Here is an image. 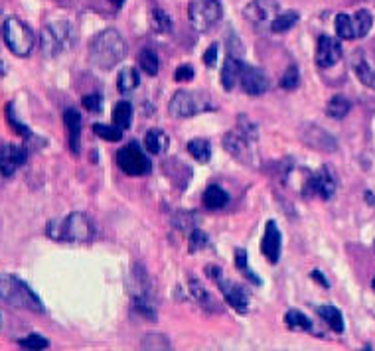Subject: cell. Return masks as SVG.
Instances as JSON below:
<instances>
[{
  "label": "cell",
  "mask_w": 375,
  "mask_h": 351,
  "mask_svg": "<svg viewBox=\"0 0 375 351\" xmlns=\"http://www.w3.org/2000/svg\"><path fill=\"white\" fill-rule=\"evenodd\" d=\"M224 14V6L219 0H192L188 6V20L197 32L211 30Z\"/></svg>",
  "instance_id": "cell-8"
},
{
  "label": "cell",
  "mask_w": 375,
  "mask_h": 351,
  "mask_svg": "<svg viewBox=\"0 0 375 351\" xmlns=\"http://www.w3.org/2000/svg\"><path fill=\"white\" fill-rule=\"evenodd\" d=\"M243 67H245V63L239 61V59L231 58V56L225 59L224 70H222V85H224L227 91H231V89L237 85Z\"/></svg>",
  "instance_id": "cell-19"
},
{
  "label": "cell",
  "mask_w": 375,
  "mask_h": 351,
  "mask_svg": "<svg viewBox=\"0 0 375 351\" xmlns=\"http://www.w3.org/2000/svg\"><path fill=\"white\" fill-rule=\"evenodd\" d=\"M0 300L4 304L28 312H44V304L30 286L14 275H0Z\"/></svg>",
  "instance_id": "cell-3"
},
{
  "label": "cell",
  "mask_w": 375,
  "mask_h": 351,
  "mask_svg": "<svg viewBox=\"0 0 375 351\" xmlns=\"http://www.w3.org/2000/svg\"><path fill=\"white\" fill-rule=\"evenodd\" d=\"M297 22H299V12L297 10H288V12H283V14H279L272 20L270 30L277 32V34H281V32H286V30L292 28Z\"/></svg>",
  "instance_id": "cell-29"
},
{
  "label": "cell",
  "mask_w": 375,
  "mask_h": 351,
  "mask_svg": "<svg viewBox=\"0 0 375 351\" xmlns=\"http://www.w3.org/2000/svg\"><path fill=\"white\" fill-rule=\"evenodd\" d=\"M18 345H20L22 350H45V348L50 345V341H47L45 337L38 336V334H30L28 337L20 339Z\"/></svg>",
  "instance_id": "cell-36"
},
{
  "label": "cell",
  "mask_w": 375,
  "mask_h": 351,
  "mask_svg": "<svg viewBox=\"0 0 375 351\" xmlns=\"http://www.w3.org/2000/svg\"><path fill=\"white\" fill-rule=\"evenodd\" d=\"M47 237L61 243H87L93 239V225L85 213H69L63 220H52L45 227Z\"/></svg>",
  "instance_id": "cell-2"
},
{
  "label": "cell",
  "mask_w": 375,
  "mask_h": 351,
  "mask_svg": "<svg viewBox=\"0 0 375 351\" xmlns=\"http://www.w3.org/2000/svg\"><path fill=\"white\" fill-rule=\"evenodd\" d=\"M190 294H192V298H194L195 302L204 308V310H208V312L217 310V304L213 302L211 294L204 288V284H202L197 278H190Z\"/></svg>",
  "instance_id": "cell-21"
},
{
  "label": "cell",
  "mask_w": 375,
  "mask_h": 351,
  "mask_svg": "<svg viewBox=\"0 0 375 351\" xmlns=\"http://www.w3.org/2000/svg\"><path fill=\"white\" fill-rule=\"evenodd\" d=\"M239 83L241 89L247 95H263L270 87L269 77H267V74L263 70H259V67H247V65L241 72Z\"/></svg>",
  "instance_id": "cell-14"
},
{
  "label": "cell",
  "mask_w": 375,
  "mask_h": 351,
  "mask_svg": "<svg viewBox=\"0 0 375 351\" xmlns=\"http://www.w3.org/2000/svg\"><path fill=\"white\" fill-rule=\"evenodd\" d=\"M204 63L208 67H215V63H217V45L213 44L208 47V52L204 54Z\"/></svg>",
  "instance_id": "cell-42"
},
{
  "label": "cell",
  "mask_w": 375,
  "mask_h": 351,
  "mask_svg": "<svg viewBox=\"0 0 375 351\" xmlns=\"http://www.w3.org/2000/svg\"><path fill=\"white\" fill-rule=\"evenodd\" d=\"M336 32L342 40H354L356 36V26H354V18L345 12H340L336 16Z\"/></svg>",
  "instance_id": "cell-27"
},
{
  "label": "cell",
  "mask_w": 375,
  "mask_h": 351,
  "mask_svg": "<svg viewBox=\"0 0 375 351\" xmlns=\"http://www.w3.org/2000/svg\"><path fill=\"white\" fill-rule=\"evenodd\" d=\"M63 123H65L67 136H69V150L74 154H79V150H81V145H79V138H81V115L75 109H65Z\"/></svg>",
  "instance_id": "cell-18"
},
{
  "label": "cell",
  "mask_w": 375,
  "mask_h": 351,
  "mask_svg": "<svg viewBox=\"0 0 375 351\" xmlns=\"http://www.w3.org/2000/svg\"><path fill=\"white\" fill-rule=\"evenodd\" d=\"M6 118H8V123H10L12 131L18 132V134H20V136H24V138H32L30 129H28L26 125H22V123L14 117V109H12V105H6Z\"/></svg>",
  "instance_id": "cell-37"
},
{
  "label": "cell",
  "mask_w": 375,
  "mask_h": 351,
  "mask_svg": "<svg viewBox=\"0 0 375 351\" xmlns=\"http://www.w3.org/2000/svg\"><path fill=\"white\" fill-rule=\"evenodd\" d=\"M125 42L117 30L107 28L97 34L89 44V61L99 70H113L125 58Z\"/></svg>",
  "instance_id": "cell-1"
},
{
  "label": "cell",
  "mask_w": 375,
  "mask_h": 351,
  "mask_svg": "<svg viewBox=\"0 0 375 351\" xmlns=\"http://www.w3.org/2000/svg\"><path fill=\"white\" fill-rule=\"evenodd\" d=\"M285 323L290 330H304V332H310L312 330L310 318H306L299 310H288L285 314Z\"/></svg>",
  "instance_id": "cell-28"
},
{
  "label": "cell",
  "mask_w": 375,
  "mask_h": 351,
  "mask_svg": "<svg viewBox=\"0 0 375 351\" xmlns=\"http://www.w3.org/2000/svg\"><path fill=\"white\" fill-rule=\"evenodd\" d=\"M318 314L324 322L330 326L336 334H342L344 332V318H342V312L334 306H320L318 308Z\"/></svg>",
  "instance_id": "cell-23"
},
{
  "label": "cell",
  "mask_w": 375,
  "mask_h": 351,
  "mask_svg": "<svg viewBox=\"0 0 375 351\" xmlns=\"http://www.w3.org/2000/svg\"><path fill=\"white\" fill-rule=\"evenodd\" d=\"M235 264H237V268L243 273V277H247L253 284L261 286V278L257 277L255 273H251V268H249V264H247V253H245V249L235 251Z\"/></svg>",
  "instance_id": "cell-35"
},
{
  "label": "cell",
  "mask_w": 375,
  "mask_h": 351,
  "mask_svg": "<svg viewBox=\"0 0 375 351\" xmlns=\"http://www.w3.org/2000/svg\"><path fill=\"white\" fill-rule=\"evenodd\" d=\"M206 275L217 284V288L222 290L225 302L229 306L233 308L235 312H239V314H247V310H249V292L241 286L239 282H233V280L225 278L215 264L206 266Z\"/></svg>",
  "instance_id": "cell-6"
},
{
  "label": "cell",
  "mask_w": 375,
  "mask_h": 351,
  "mask_svg": "<svg viewBox=\"0 0 375 351\" xmlns=\"http://www.w3.org/2000/svg\"><path fill=\"white\" fill-rule=\"evenodd\" d=\"M133 123V105L129 101H119L113 109V125L119 127L120 131L131 129Z\"/></svg>",
  "instance_id": "cell-22"
},
{
  "label": "cell",
  "mask_w": 375,
  "mask_h": 351,
  "mask_svg": "<svg viewBox=\"0 0 375 351\" xmlns=\"http://www.w3.org/2000/svg\"><path fill=\"white\" fill-rule=\"evenodd\" d=\"M257 140V127L253 123H249L247 117H239L237 120V129L227 132L224 136L225 150L235 158V160L243 162L247 166L255 164V156H253V142Z\"/></svg>",
  "instance_id": "cell-4"
},
{
  "label": "cell",
  "mask_w": 375,
  "mask_h": 351,
  "mask_svg": "<svg viewBox=\"0 0 375 351\" xmlns=\"http://www.w3.org/2000/svg\"><path fill=\"white\" fill-rule=\"evenodd\" d=\"M2 38L8 50L18 58H28L34 50V34L32 30L18 18H8L2 24Z\"/></svg>",
  "instance_id": "cell-5"
},
{
  "label": "cell",
  "mask_w": 375,
  "mask_h": 351,
  "mask_svg": "<svg viewBox=\"0 0 375 351\" xmlns=\"http://www.w3.org/2000/svg\"><path fill=\"white\" fill-rule=\"evenodd\" d=\"M150 24H152L154 32H158V34H168V32L172 30V20H170V16L166 14L164 10H160V8H154V10H152V14H150Z\"/></svg>",
  "instance_id": "cell-32"
},
{
  "label": "cell",
  "mask_w": 375,
  "mask_h": 351,
  "mask_svg": "<svg viewBox=\"0 0 375 351\" xmlns=\"http://www.w3.org/2000/svg\"><path fill=\"white\" fill-rule=\"evenodd\" d=\"M117 166L127 176H144L152 170V164L136 142H131L117 152Z\"/></svg>",
  "instance_id": "cell-10"
},
{
  "label": "cell",
  "mask_w": 375,
  "mask_h": 351,
  "mask_svg": "<svg viewBox=\"0 0 375 351\" xmlns=\"http://www.w3.org/2000/svg\"><path fill=\"white\" fill-rule=\"evenodd\" d=\"M310 277L314 278V280H318V282H320V284H322L324 288H328V286H330V282H328L326 278L322 277V273H318V270H312V273H310Z\"/></svg>",
  "instance_id": "cell-43"
},
{
  "label": "cell",
  "mask_w": 375,
  "mask_h": 351,
  "mask_svg": "<svg viewBox=\"0 0 375 351\" xmlns=\"http://www.w3.org/2000/svg\"><path fill=\"white\" fill-rule=\"evenodd\" d=\"M372 288H374V290H375V278H374V282H372Z\"/></svg>",
  "instance_id": "cell-45"
},
{
  "label": "cell",
  "mask_w": 375,
  "mask_h": 351,
  "mask_svg": "<svg viewBox=\"0 0 375 351\" xmlns=\"http://www.w3.org/2000/svg\"><path fill=\"white\" fill-rule=\"evenodd\" d=\"M299 83H300L299 70H297L294 65H290L285 74H283V77H281V87L286 89V91H292V89L299 87Z\"/></svg>",
  "instance_id": "cell-38"
},
{
  "label": "cell",
  "mask_w": 375,
  "mask_h": 351,
  "mask_svg": "<svg viewBox=\"0 0 375 351\" xmlns=\"http://www.w3.org/2000/svg\"><path fill=\"white\" fill-rule=\"evenodd\" d=\"M111 4H113L115 8H120V6L125 4V0H111Z\"/></svg>",
  "instance_id": "cell-44"
},
{
  "label": "cell",
  "mask_w": 375,
  "mask_h": 351,
  "mask_svg": "<svg viewBox=\"0 0 375 351\" xmlns=\"http://www.w3.org/2000/svg\"><path fill=\"white\" fill-rule=\"evenodd\" d=\"M188 152L194 156L200 164H206L211 158V145L210 140H204V138H194L188 142Z\"/></svg>",
  "instance_id": "cell-26"
},
{
  "label": "cell",
  "mask_w": 375,
  "mask_h": 351,
  "mask_svg": "<svg viewBox=\"0 0 375 351\" xmlns=\"http://www.w3.org/2000/svg\"><path fill=\"white\" fill-rule=\"evenodd\" d=\"M306 195H318L322 200H330L336 193V178L330 172V166H322L318 172H312L306 178Z\"/></svg>",
  "instance_id": "cell-11"
},
{
  "label": "cell",
  "mask_w": 375,
  "mask_h": 351,
  "mask_svg": "<svg viewBox=\"0 0 375 351\" xmlns=\"http://www.w3.org/2000/svg\"><path fill=\"white\" fill-rule=\"evenodd\" d=\"M229 202V195L219 186H210L204 191V204L208 209H222Z\"/></svg>",
  "instance_id": "cell-24"
},
{
  "label": "cell",
  "mask_w": 375,
  "mask_h": 351,
  "mask_svg": "<svg viewBox=\"0 0 375 351\" xmlns=\"http://www.w3.org/2000/svg\"><path fill=\"white\" fill-rule=\"evenodd\" d=\"M204 111H210V97L202 91H176L168 103V113L172 117H194Z\"/></svg>",
  "instance_id": "cell-7"
},
{
  "label": "cell",
  "mask_w": 375,
  "mask_h": 351,
  "mask_svg": "<svg viewBox=\"0 0 375 351\" xmlns=\"http://www.w3.org/2000/svg\"><path fill=\"white\" fill-rule=\"evenodd\" d=\"M83 107L89 111V113H99L101 111V107H103V97L99 95V93H91V95H85L83 99Z\"/></svg>",
  "instance_id": "cell-39"
},
{
  "label": "cell",
  "mask_w": 375,
  "mask_h": 351,
  "mask_svg": "<svg viewBox=\"0 0 375 351\" xmlns=\"http://www.w3.org/2000/svg\"><path fill=\"white\" fill-rule=\"evenodd\" d=\"M372 24H374V18L369 14V10H358L356 16H354V26H356V36L358 38L367 36L369 30H372Z\"/></svg>",
  "instance_id": "cell-34"
},
{
  "label": "cell",
  "mask_w": 375,
  "mask_h": 351,
  "mask_svg": "<svg viewBox=\"0 0 375 351\" xmlns=\"http://www.w3.org/2000/svg\"><path fill=\"white\" fill-rule=\"evenodd\" d=\"M138 63L142 67V72L149 75H156L158 74V67H160V61H158V56L152 52V50H144L140 52L138 56Z\"/></svg>",
  "instance_id": "cell-33"
},
{
  "label": "cell",
  "mask_w": 375,
  "mask_h": 351,
  "mask_svg": "<svg viewBox=\"0 0 375 351\" xmlns=\"http://www.w3.org/2000/svg\"><path fill=\"white\" fill-rule=\"evenodd\" d=\"M281 247H283V235L279 231V225L275 221H269L265 227V235L261 241V251L269 263H279L281 259Z\"/></svg>",
  "instance_id": "cell-15"
},
{
  "label": "cell",
  "mask_w": 375,
  "mask_h": 351,
  "mask_svg": "<svg viewBox=\"0 0 375 351\" xmlns=\"http://www.w3.org/2000/svg\"><path fill=\"white\" fill-rule=\"evenodd\" d=\"M72 44V26L65 20L52 22L42 30V52L45 58H56Z\"/></svg>",
  "instance_id": "cell-9"
},
{
  "label": "cell",
  "mask_w": 375,
  "mask_h": 351,
  "mask_svg": "<svg viewBox=\"0 0 375 351\" xmlns=\"http://www.w3.org/2000/svg\"><path fill=\"white\" fill-rule=\"evenodd\" d=\"M350 109H352V105L347 99H344L342 95H336L334 99H330V103L326 105V113H328V117L332 118H344L347 113H350Z\"/></svg>",
  "instance_id": "cell-30"
},
{
  "label": "cell",
  "mask_w": 375,
  "mask_h": 351,
  "mask_svg": "<svg viewBox=\"0 0 375 351\" xmlns=\"http://www.w3.org/2000/svg\"><path fill=\"white\" fill-rule=\"evenodd\" d=\"M245 18L255 24V26H269L272 20L279 16V2L277 0H251L245 10H243Z\"/></svg>",
  "instance_id": "cell-12"
},
{
  "label": "cell",
  "mask_w": 375,
  "mask_h": 351,
  "mask_svg": "<svg viewBox=\"0 0 375 351\" xmlns=\"http://www.w3.org/2000/svg\"><path fill=\"white\" fill-rule=\"evenodd\" d=\"M352 67H354V74L358 75V79L363 85L375 89V58H372L365 52H358L352 58Z\"/></svg>",
  "instance_id": "cell-17"
},
{
  "label": "cell",
  "mask_w": 375,
  "mask_h": 351,
  "mask_svg": "<svg viewBox=\"0 0 375 351\" xmlns=\"http://www.w3.org/2000/svg\"><path fill=\"white\" fill-rule=\"evenodd\" d=\"M342 59V45L338 40L330 36H320L318 38V47H316V65L326 70L336 65Z\"/></svg>",
  "instance_id": "cell-13"
},
{
  "label": "cell",
  "mask_w": 375,
  "mask_h": 351,
  "mask_svg": "<svg viewBox=\"0 0 375 351\" xmlns=\"http://www.w3.org/2000/svg\"><path fill=\"white\" fill-rule=\"evenodd\" d=\"M140 83V77H138V72L135 67H125L120 70L119 77H117V87H119L120 93H131L135 91Z\"/></svg>",
  "instance_id": "cell-25"
},
{
  "label": "cell",
  "mask_w": 375,
  "mask_h": 351,
  "mask_svg": "<svg viewBox=\"0 0 375 351\" xmlns=\"http://www.w3.org/2000/svg\"><path fill=\"white\" fill-rule=\"evenodd\" d=\"M168 145H170V140H168L166 132L160 131V129H150L147 132V136H144V147L154 156L164 154L166 150H168Z\"/></svg>",
  "instance_id": "cell-20"
},
{
  "label": "cell",
  "mask_w": 375,
  "mask_h": 351,
  "mask_svg": "<svg viewBox=\"0 0 375 351\" xmlns=\"http://www.w3.org/2000/svg\"><path fill=\"white\" fill-rule=\"evenodd\" d=\"M194 77V70L190 65H180L176 72H174V79L176 81H190Z\"/></svg>",
  "instance_id": "cell-41"
},
{
  "label": "cell",
  "mask_w": 375,
  "mask_h": 351,
  "mask_svg": "<svg viewBox=\"0 0 375 351\" xmlns=\"http://www.w3.org/2000/svg\"><path fill=\"white\" fill-rule=\"evenodd\" d=\"M93 132L99 138L107 140V142H119V140H122V131H120L119 127H115V125H101V123H97V125H93Z\"/></svg>",
  "instance_id": "cell-31"
},
{
  "label": "cell",
  "mask_w": 375,
  "mask_h": 351,
  "mask_svg": "<svg viewBox=\"0 0 375 351\" xmlns=\"http://www.w3.org/2000/svg\"><path fill=\"white\" fill-rule=\"evenodd\" d=\"M26 162V150L14 145H6L0 150V174L12 176Z\"/></svg>",
  "instance_id": "cell-16"
},
{
  "label": "cell",
  "mask_w": 375,
  "mask_h": 351,
  "mask_svg": "<svg viewBox=\"0 0 375 351\" xmlns=\"http://www.w3.org/2000/svg\"><path fill=\"white\" fill-rule=\"evenodd\" d=\"M208 245V237L204 231H192L190 235V253H197Z\"/></svg>",
  "instance_id": "cell-40"
}]
</instances>
